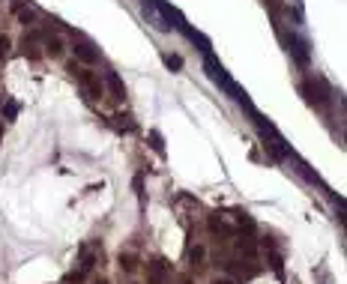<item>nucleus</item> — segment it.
I'll use <instances>...</instances> for the list:
<instances>
[{
    "label": "nucleus",
    "instance_id": "f257e3e1",
    "mask_svg": "<svg viewBox=\"0 0 347 284\" xmlns=\"http://www.w3.org/2000/svg\"><path fill=\"white\" fill-rule=\"evenodd\" d=\"M204 69H207L210 81H213V84H216L222 93H228L231 99H237V105H240L246 114H249V111H255V105H252L249 93H246V90H243V87H240V84H237L231 75H228V69H225V66H222V63H219L213 54H204Z\"/></svg>",
    "mask_w": 347,
    "mask_h": 284
},
{
    "label": "nucleus",
    "instance_id": "f03ea898",
    "mask_svg": "<svg viewBox=\"0 0 347 284\" xmlns=\"http://www.w3.org/2000/svg\"><path fill=\"white\" fill-rule=\"evenodd\" d=\"M285 36V45H288V54L297 60V66H309L312 63V51H309V39L300 36V33H282Z\"/></svg>",
    "mask_w": 347,
    "mask_h": 284
},
{
    "label": "nucleus",
    "instance_id": "7ed1b4c3",
    "mask_svg": "<svg viewBox=\"0 0 347 284\" xmlns=\"http://www.w3.org/2000/svg\"><path fill=\"white\" fill-rule=\"evenodd\" d=\"M75 75H78V84H81V90H84V96L90 102L102 99V81H99V75H93L90 69H75Z\"/></svg>",
    "mask_w": 347,
    "mask_h": 284
},
{
    "label": "nucleus",
    "instance_id": "20e7f679",
    "mask_svg": "<svg viewBox=\"0 0 347 284\" xmlns=\"http://www.w3.org/2000/svg\"><path fill=\"white\" fill-rule=\"evenodd\" d=\"M168 279V261L156 258L153 264H147V284H165Z\"/></svg>",
    "mask_w": 347,
    "mask_h": 284
},
{
    "label": "nucleus",
    "instance_id": "39448f33",
    "mask_svg": "<svg viewBox=\"0 0 347 284\" xmlns=\"http://www.w3.org/2000/svg\"><path fill=\"white\" fill-rule=\"evenodd\" d=\"M144 18H147V21H150L156 30H162V33H168V30H171V24H168V21L159 15V9H156L150 0H144Z\"/></svg>",
    "mask_w": 347,
    "mask_h": 284
},
{
    "label": "nucleus",
    "instance_id": "423d86ee",
    "mask_svg": "<svg viewBox=\"0 0 347 284\" xmlns=\"http://www.w3.org/2000/svg\"><path fill=\"white\" fill-rule=\"evenodd\" d=\"M105 84H108V90H111V99H117V102L126 99V84L120 81L117 72H108V75H105Z\"/></svg>",
    "mask_w": 347,
    "mask_h": 284
},
{
    "label": "nucleus",
    "instance_id": "0eeeda50",
    "mask_svg": "<svg viewBox=\"0 0 347 284\" xmlns=\"http://www.w3.org/2000/svg\"><path fill=\"white\" fill-rule=\"evenodd\" d=\"M72 51H75V57H78L81 63H87V66L99 60V51H96L93 45H87V42H75V48H72Z\"/></svg>",
    "mask_w": 347,
    "mask_h": 284
},
{
    "label": "nucleus",
    "instance_id": "6e6552de",
    "mask_svg": "<svg viewBox=\"0 0 347 284\" xmlns=\"http://www.w3.org/2000/svg\"><path fill=\"white\" fill-rule=\"evenodd\" d=\"M96 267V252L90 249V246H81V258H78V270H84V273H90Z\"/></svg>",
    "mask_w": 347,
    "mask_h": 284
},
{
    "label": "nucleus",
    "instance_id": "1a4fd4ad",
    "mask_svg": "<svg viewBox=\"0 0 347 284\" xmlns=\"http://www.w3.org/2000/svg\"><path fill=\"white\" fill-rule=\"evenodd\" d=\"M120 270L123 273H135L138 270V255H132V252H120Z\"/></svg>",
    "mask_w": 347,
    "mask_h": 284
},
{
    "label": "nucleus",
    "instance_id": "9d476101",
    "mask_svg": "<svg viewBox=\"0 0 347 284\" xmlns=\"http://www.w3.org/2000/svg\"><path fill=\"white\" fill-rule=\"evenodd\" d=\"M42 42H45V54H51V57H60V54H63V39H57V36H45Z\"/></svg>",
    "mask_w": 347,
    "mask_h": 284
},
{
    "label": "nucleus",
    "instance_id": "9b49d317",
    "mask_svg": "<svg viewBox=\"0 0 347 284\" xmlns=\"http://www.w3.org/2000/svg\"><path fill=\"white\" fill-rule=\"evenodd\" d=\"M18 21L27 27V24H33L36 21V9L33 6H18Z\"/></svg>",
    "mask_w": 347,
    "mask_h": 284
},
{
    "label": "nucleus",
    "instance_id": "f8f14e48",
    "mask_svg": "<svg viewBox=\"0 0 347 284\" xmlns=\"http://www.w3.org/2000/svg\"><path fill=\"white\" fill-rule=\"evenodd\" d=\"M162 60H165V66H168L171 72H180V69H183V57H180V54H165Z\"/></svg>",
    "mask_w": 347,
    "mask_h": 284
},
{
    "label": "nucleus",
    "instance_id": "ddd939ff",
    "mask_svg": "<svg viewBox=\"0 0 347 284\" xmlns=\"http://www.w3.org/2000/svg\"><path fill=\"white\" fill-rule=\"evenodd\" d=\"M150 147H153V150H156L159 156H165V141H162V135H159L156 129L150 132Z\"/></svg>",
    "mask_w": 347,
    "mask_h": 284
},
{
    "label": "nucleus",
    "instance_id": "4468645a",
    "mask_svg": "<svg viewBox=\"0 0 347 284\" xmlns=\"http://www.w3.org/2000/svg\"><path fill=\"white\" fill-rule=\"evenodd\" d=\"M237 249H240L243 255H249V258H255V243H252L249 237H240V240H237Z\"/></svg>",
    "mask_w": 347,
    "mask_h": 284
},
{
    "label": "nucleus",
    "instance_id": "2eb2a0df",
    "mask_svg": "<svg viewBox=\"0 0 347 284\" xmlns=\"http://www.w3.org/2000/svg\"><path fill=\"white\" fill-rule=\"evenodd\" d=\"M297 165H300L297 171H300V174H303V177H306L309 183H321V177H318V174H315V171H312V168H309L306 162H297Z\"/></svg>",
    "mask_w": 347,
    "mask_h": 284
},
{
    "label": "nucleus",
    "instance_id": "dca6fc26",
    "mask_svg": "<svg viewBox=\"0 0 347 284\" xmlns=\"http://www.w3.org/2000/svg\"><path fill=\"white\" fill-rule=\"evenodd\" d=\"M18 111H21V105H18V102H6V108H3V120H15V117H18Z\"/></svg>",
    "mask_w": 347,
    "mask_h": 284
},
{
    "label": "nucleus",
    "instance_id": "f3484780",
    "mask_svg": "<svg viewBox=\"0 0 347 284\" xmlns=\"http://www.w3.org/2000/svg\"><path fill=\"white\" fill-rule=\"evenodd\" d=\"M204 258H207V249H204V246H195V249H189V261H192V264H201Z\"/></svg>",
    "mask_w": 347,
    "mask_h": 284
},
{
    "label": "nucleus",
    "instance_id": "a211bd4d",
    "mask_svg": "<svg viewBox=\"0 0 347 284\" xmlns=\"http://www.w3.org/2000/svg\"><path fill=\"white\" fill-rule=\"evenodd\" d=\"M84 279H87V273H84V270H72V273L66 276V284H81Z\"/></svg>",
    "mask_w": 347,
    "mask_h": 284
},
{
    "label": "nucleus",
    "instance_id": "6ab92c4d",
    "mask_svg": "<svg viewBox=\"0 0 347 284\" xmlns=\"http://www.w3.org/2000/svg\"><path fill=\"white\" fill-rule=\"evenodd\" d=\"M237 222H240V228H246V231H255V222L249 219V213H237Z\"/></svg>",
    "mask_w": 347,
    "mask_h": 284
},
{
    "label": "nucleus",
    "instance_id": "aec40b11",
    "mask_svg": "<svg viewBox=\"0 0 347 284\" xmlns=\"http://www.w3.org/2000/svg\"><path fill=\"white\" fill-rule=\"evenodd\" d=\"M132 186H135V192H138V195L144 198V177H141V174L135 177V183H132Z\"/></svg>",
    "mask_w": 347,
    "mask_h": 284
},
{
    "label": "nucleus",
    "instance_id": "412c9836",
    "mask_svg": "<svg viewBox=\"0 0 347 284\" xmlns=\"http://www.w3.org/2000/svg\"><path fill=\"white\" fill-rule=\"evenodd\" d=\"M6 51H9V39H6V36H0V57H3Z\"/></svg>",
    "mask_w": 347,
    "mask_h": 284
},
{
    "label": "nucleus",
    "instance_id": "4be33fe9",
    "mask_svg": "<svg viewBox=\"0 0 347 284\" xmlns=\"http://www.w3.org/2000/svg\"><path fill=\"white\" fill-rule=\"evenodd\" d=\"M213 284H237V282H234V279H216Z\"/></svg>",
    "mask_w": 347,
    "mask_h": 284
},
{
    "label": "nucleus",
    "instance_id": "5701e85b",
    "mask_svg": "<svg viewBox=\"0 0 347 284\" xmlns=\"http://www.w3.org/2000/svg\"><path fill=\"white\" fill-rule=\"evenodd\" d=\"M0 138H3V120H0Z\"/></svg>",
    "mask_w": 347,
    "mask_h": 284
},
{
    "label": "nucleus",
    "instance_id": "b1692460",
    "mask_svg": "<svg viewBox=\"0 0 347 284\" xmlns=\"http://www.w3.org/2000/svg\"><path fill=\"white\" fill-rule=\"evenodd\" d=\"M96 284H108V282H105V279H99V282H96Z\"/></svg>",
    "mask_w": 347,
    "mask_h": 284
}]
</instances>
